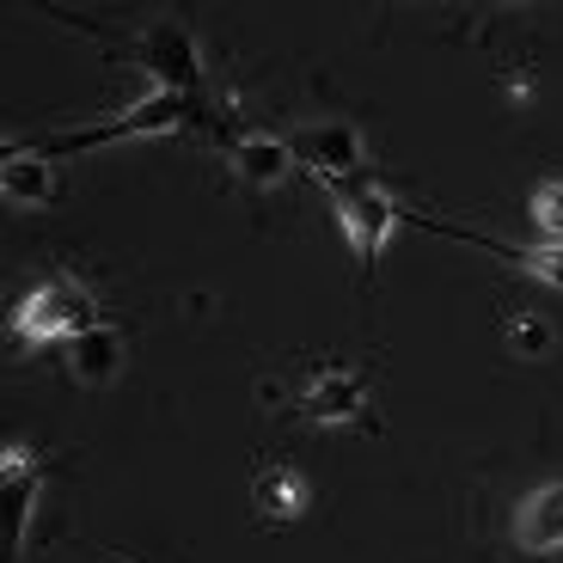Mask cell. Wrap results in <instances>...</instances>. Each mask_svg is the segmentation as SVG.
Here are the masks:
<instances>
[{
	"label": "cell",
	"mask_w": 563,
	"mask_h": 563,
	"mask_svg": "<svg viewBox=\"0 0 563 563\" xmlns=\"http://www.w3.org/2000/svg\"><path fill=\"white\" fill-rule=\"evenodd\" d=\"M99 319V300H92V288H80L74 276H56L43 282V288H31L25 300H19L13 312V338L19 343H74L80 331H92Z\"/></svg>",
	"instance_id": "6da1fadb"
},
{
	"label": "cell",
	"mask_w": 563,
	"mask_h": 563,
	"mask_svg": "<svg viewBox=\"0 0 563 563\" xmlns=\"http://www.w3.org/2000/svg\"><path fill=\"white\" fill-rule=\"evenodd\" d=\"M324 190L338 202V227H343V240H350L355 264H362V276H374V264H380V252H386V240H393V227L405 209L374 178H338V184H324Z\"/></svg>",
	"instance_id": "7a4b0ae2"
},
{
	"label": "cell",
	"mask_w": 563,
	"mask_h": 563,
	"mask_svg": "<svg viewBox=\"0 0 563 563\" xmlns=\"http://www.w3.org/2000/svg\"><path fill=\"white\" fill-rule=\"evenodd\" d=\"M190 117H202V99H178V92H147V99H135L123 117H111V123L99 129H74V135H49L43 141V154L62 159V154H86V147H104V141H135V135H172L178 123H190Z\"/></svg>",
	"instance_id": "3957f363"
},
{
	"label": "cell",
	"mask_w": 563,
	"mask_h": 563,
	"mask_svg": "<svg viewBox=\"0 0 563 563\" xmlns=\"http://www.w3.org/2000/svg\"><path fill=\"white\" fill-rule=\"evenodd\" d=\"M129 62L154 74V92H178V99H202V49L184 25H154L129 43Z\"/></svg>",
	"instance_id": "277c9868"
},
{
	"label": "cell",
	"mask_w": 563,
	"mask_h": 563,
	"mask_svg": "<svg viewBox=\"0 0 563 563\" xmlns=\"http://www.w3.org/2000/svg\"><path fill=\"white\" fill-rule=\"evenodd\" d=\"M295 147V166H307L319 184L338 178H367V141L355 123H338V117H319V123H300L288 135Z\"/></svg>",
	"instance_id": "5b68a950"
},
{
	"label": "cell",
	"mask_w": 563,
	"mask_h": 563,
	"mask_svg": "<svg viewBox=\"0 0 563 563\" xmlns=\"http://www.w3.org/2000/svg\"><path fill=\"white\" fill-rule=\"evenodd\" d=\"M295 410L319 429H343V422H362L367 410V374L362 367H312L307 386L295 393Z\"/></svg>",
	"instance_id": "8992f818"
},
{
	"label": "cell",
	"mask_w": 563,
	"mask_h": 563,
	"mask_svg": "<svg viewBox=\"0 0 563 563\" xmlns=\"http://www.w3.org/2000/svg\"><path fill=\"white\" fill-rule=\"evenodd\" d=\"M515 545L545 558V551H563V478L551 484H533V490L515 503V521H508Z\"/></svg>",
	"instance_id": "52a82bcc"
},
{
	"label": "cell",
	"mask_w": 563,
	"mask_h": 563,
	"mask_svg": "<svg viewBox=\"0 0 563 563\" xmlns=\"http://www.w3.org/2000/svg\"><path fill=\"white\" fill-rule=\"evenodd\" d=\"M37 453L25 448V441H13V448L0 453V490H7V551H25V533H31V508H37Z\"/></svg>",
	"instance_id": "ba28073f"
},
{
	"label": "cell",
	"mask_w": 563,
	"mask_h": 563,
	"mask_svg": "<svg viewBox=\"0 0 563 563\" xmlns=\"http://www.w3.org/2000/svg\"><path fill=\"white\" fill-rule=\"evenodd\" d=\"M0 190H7V202H19V209H43V202H56V159L43 154V147H7Z\"/></svg>",
	"instance_id": "9c48e42d"
},
{
	"label": "cell",
	"mask_w": 563,
	"mask_h": 563,
	"mask_svg": "<svg viewBox=\"0 0 563 563\" xmlns=\"http://www.w3.org/2000/svg\"><path fill=\"white\" fill-rule=\"evenodd\" d=\"M252 508L264 527H295L307 515V478L295 465H264L252 478Z\"/></svg>",
	"instance_id": "30bf717a"
},
{
	"label": "cell",
	"mask_w": 563,
	"mask_h": 563,
	"mask_svg": "<svg viewBox=\"0 0 563 563\" xmlns=\"http://www.w3.org/2000/svg\"><path fill=\"white\" fill-rule=\"evenodd\" d=\"M227 159H233V172H240L252 190H276V184H288V172H295V147L282 135H240L227 147Z\"/></svg>",
	"instance_id": "8fae6325"
},
{
	"label": "cell",
	"mask_w": 563,
	"mask_h": 563,
	"mask_svg": "<svg viewBox=\"0 0 563 563\" xmlns=\"http://www.w3.org/2000/svg\"><path fill=\"white\" fill-rule=\"evenodd\" d=\"M68 374L80 386H111L123 374V331L117 324H92L68 343Z\"/></svg>",
	"instance_id": "7c38bea8"
},
{
	"label": "cell",
	"mask_w": 563,
	"mask_h": 563,
	"mask_svg": "<svg viewBox=\"0 0 563 563\" xmlns=\"http://www.w3.org/2000/svg\"><path fill=\"white\" fill-rule=\"evenodd\" d=\"M453 240L478 245V252H496V257H508V264H521L533 282L563 288V245H503V240H484V233H453Z\"/></svg>",
	"instance_id": "4fadbf2b"
},
{
	"label": "cell",
	"mask_w": 563,
	"mask_h": 563,
	"mask_svg": "<svg viewBox=\"0 0 563 563\" xmlns=\"http://www.w3.org/2000/svg\"><path fill=\"white\" fill-rule=\"evenodd\" d=\"M527 214H533V227L545 233V245H563V184H539L533 202H527Z\"/></svg>",
	"instance_id": "5bb4252c"
},
{
	"label": "cell",
	"mask_w": 563,
	"mask_h": 563,
	"mask_svg": "<svg viewBox=\"0 0 563 563\" xmlns=\"http://www.w3.org/2000/svg\"><path fill=\"white\" fill-rule=\"evenodd\" d=\"M508 343H515L521 355H545L551 350V324L545 319H515L508 324Z\"/></svg>",
	"instance_id": "9a60e30c"
}]
</instances>
